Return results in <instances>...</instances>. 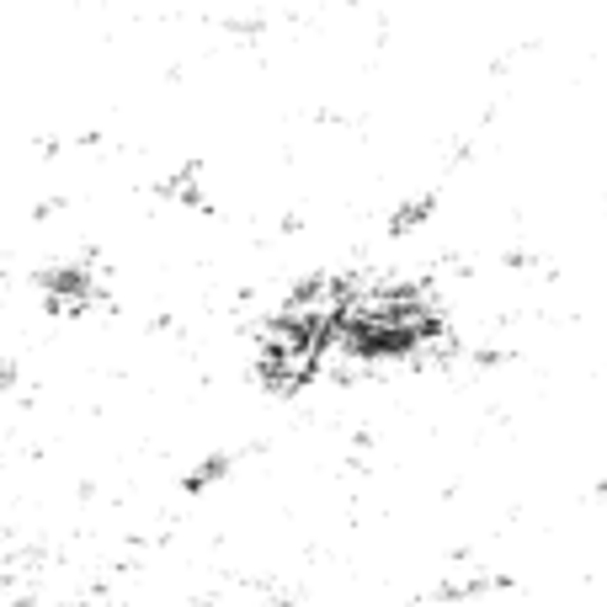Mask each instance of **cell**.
<instances>
[{"label":"cell","mask_w":607,"mask_h":607,"mask_svg":"<svg viewBox=\"0 0 607 607\" xmlns=\"http://www.w3.org/2000/svg\"><path fill=\"white\" fill-rule=\"evenodd\" d=\"M432 213H437V192L405 198V203H395V213H390V235H416V230L432 224Z\"/></svg>","instance_id":"1"},{"label":"cell","mask_w":607,"mask_h":607,"mask_svg":"<svg viewBox=\"0 0 607 607\" xmlns=\"http://www.w3.org/2000/svg\"><path fill=\"white\" fill-rule=\"evenodd\" d=\"M597 496H607V475H603V480H597Z\"/></svg>","instance_id":"2"}]
</instances>
